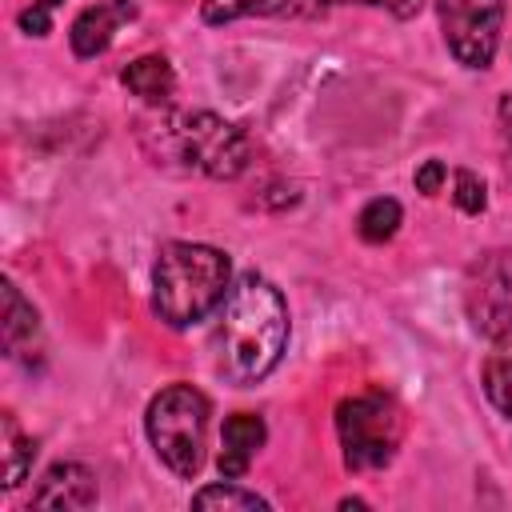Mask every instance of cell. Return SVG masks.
Listing matches in <instances>:
<instances>
[{
  "label": "cell",
  "instance_id": "277c9868",
  "mask_svg": "<svg viewBox=\"0 0 512 512\" xmlns=\"http://www.w3.org/2000/svg\"><path fill=\"white\" fill-rule=\"evenodd\" d=\"M164 148L172 160H184L188 168L212 176V180H236L248 160L252 144L244 128L212 116V112H180L164 124Z\"/></svg>",
  "mask_w": 512,
  "mask_h": 512
},
{
  "label": "cell",
  "instance_id": "52a82bcc",
  "mask_svg": "<svg viewBox=\"0 0 512 512\" xmlns=\"http://www.w3.org/2000/svg\"><path fill=\"white\" fill-rule=\"evenodd\" d=\"M448 52L464 68H488L500 44L504 0H436Z\"/></svg>",
  "mask_w": 512,
  "mask_h": 512
},
{
  "label": "cell",
  "instance_id": "8fae6325",
  "mask_svg": "<svg viewBox=\"0 0 512 512\" xmlns=\"http://www.w3.org/2000/svg\"><path fill=\"white\" fill-rule=\"evenodd\" d=\"M324 0H204V24H232L244 16H320Z\"/></svg>",
  "mask_w": 512,
  "mask_h": 512
},
{
  "label": "cell",
  "instance_id": "6da1fadb",
  "mask_svg": "<svg viewBox=\"0 0 512 512\" xmlns=\"http://www.w3.org/2000/svg\"><path fill=\"white\" fill-rule=\"evenodd\" d=\"M212 348H216V372L228 384L248 388L256 380H264L288 348L284 296L256 272L240 276L220 304Z\"/></svg>",
  "mask_w": 512,
  "mask_h": 512
},
{
  "label": "cell",
  "instance_id": "8992f818",
  "mask_svg": "<svg viewBox=\"0 0 512 512\" xmlns=\"http://www.w3.org/2000/svg\"><path fill=\"white\" fill-rule=\"evenodd\" d=\"M472 328L496 348H512V248L484 252L464 280Z\"/></svg>",
  "mask_w": 512,
  "mask_h": 512
},
{
  "label": "cell",
  "instance_id": "2e32d148",
  "mask_svg": "<svg viewBox=\"0 0 512 512\" xmlns=\"http://www.w3.org/2000/svg\"><path fill=\"white\" fill-rule=\"evenodd\" d=\"M484 396L500 416L512 420V348H500L484 360Z\"/></svg>",
  "mask_w": 512,
  "mask_h": 512
},
{
  "label": "cell",
  "instance_id": "d6986e66",
  "mask_svg": "<svg viewBox=\"0 0 512 512\" xmlns=\"http://www.w3.org/2000/svg\"><path fill=\"white\" fill-rule=\"evenodd\" d=\"M60 0H32V8H24L20 12V28L28 32V36H48L52 32V8H56Z\"/></svg>",
  "mask_w": 512,
  "mask_h": 512
},
{
  "label": "cell",
  "instance_id": "e0dca14e",
  "mask_svg": "<svg viewBox=\"0 0 512 512\" xmlns=\"http://www.w3.org/2000/svg\"><path fill=\"white\" fill-rule=\"evenodd\" d=\"M192 508H240V512H252V508H268L264 496L248 492V488H236V484H208L192 496Z\"/></svg>",
  "mask_w": 512,
  "mask_h": 512
},
{
  "label": "cell",
  "instance_id": "44dd1931",
  "mask_svg": "<svg viewBox=\"0 0 512 512\" xmlns=\"http://www.w3.org/2000/svg\"><path fill=\"white\" fill-rule=\"evenodd\" d=\"M324 4H368V8H384V12H392L396 20H408V16L420 12L424 0H324Z\"/></svg>",
  "mask_w": 512,
  "mask_h": 512
},
{
  "label": "cell",
  "instance_id": "5b68a950",
  "mask_svg": "<svg viewBox=\"0 0 512 512\" xmlns=\"http://www.w3.org/2000/svg\"><path fill=\"white\" fill-rule=\"evenodd\" d=\"M336 436L344 448V464L352 472H372L392 464L400 436H404V416L400 404L388 392H360L340 400L336 408Z\"/></svg>",
  "mask_w": 512,
  "mask_h": 512
},
{
  "label": "cell",
  "instance_id": "ffe728a7",
  "mask_svg": "<svg viewBox=\"0 0 512 512\" xmlns=\"http://www.w3.org/2000/svg\"><path fill=\"white\" fill-rule=\"evenodd\" d=\"M444 176H448L444 160H424V164L416 168V192L436 196V192H440V184H444Z\"/></svg>",
  "mask_w": 512,
  "mask_h": 512
},
{
  "label": "cell",
  "instance_id": "ba28073f",
  "mask_svg": "<svg viewBox=\"0 0 512 512\" xmlns=\"http://www.w3.org/2000/svg\"><path fill=\"white\" fill-rule=\"evenodd\" d=\"M132 16H136V4H132V0H100V4L84 8V12L72 20V28H68L72 52H76L80 60H92V56L108 52L112 36H116Z\"/></svg>",
  "mask_w": 512,
  "mask_h": 512
},
{
  "label": "cell",
  "instance_id": "7c38bea8",
  "mask_svg": "<svg viewBox=\"0 0 512 512\" xmlns=\"http://www.w3.org/2000/svg\"><path fill=\"white\" fill-rule=\"evenodd\" d=\"M120 80H124V88L132 96H140L148 104H164L172 96V88H176V72H172V64L164 56H136L120 72Z\"/></svg>",
  "mask_w": 512,
  "mask_h": 512
},
{
  "label": "cell",
  "instance_id": "30bf717a",
  "mask_svg": "<svg viewBox=\"0 0 512 512\" xmlns=\"http://www.w3.org/2000/svg\"><path fill=\"white\" fill-rule=\"evenodd\" d=\"M264 420L256 412H232L224 420V432H220V456H216V468L224 480H240L248 472V464L256 460V452L264 448Z\"/></svg>",
  "mask_w": 512,
  "mask_h": 512
},
{
  "label": "cell",
  "instance_id": "3957f363",
  "mask_svg": "<svg viewBox=\"0 0 512 512\" xmlns=\"http://www.w3.org/2000/svg\"><path fill=\"white\" fill-rule=\"evenodd\" d=\"M148 440L156 456L184 480H192L204 468V444H208V396L192 384H168L152 396L144 416Z\"/></svg>",
  "mask_w": 512,
  "mask_h": 512
},
{
  "label": "cell",
  "instance_id": "9c48e42d",
  "mask_svg": "<svg viewBox=\"0 0 512 512\" xmlns=\"http://www.w3.org/2000/svg\"><path fill=\"white\" fill-rule=\"evenodd\" d=\"M36 508H60V512H76V508H92L96 504V476L92 468L76 464V460H60L44 472V480L32 492Z\"/></svg>",
  "mask_w": 512,
  "mask_h": 512
},
{
  "label": "cell",
  "instance_id": "5bb4252c",
  "mask_svg": "<svg viewBox=\"0 0 512 512\" xmlns=\"http://www.w3.org/2000/svg\"><path fill=\"white\" fill-rule=\"evenodd\" d=\"M400 220H404L400 204H396L392 196H376V200H368V204L360 208V216H356V232H360V240H368V244H384V240L396 236Z\"/></svg>",
  "mask_w": 512,
  "mask_h": 512
},
{
  "label": "cell",
  "instance_id": "7a4b0ae2",
  "mask_svg": "<svg viewBox=\"0 0 512 512\" xmlns=\"http://www.w3.org/2000/svg\"><path fill=\"white\" fill-rule=\"evenodd\" d=\"M232 264L212 244L172 240L160 248L152 268V308L168 328H192L224 304Z\"/></svg>",
  "mask_w": 512,
  "mask_h": 512
},
{
  "label": "cell",
  "instance_id": "9a60e30c",
  "mask_svg": "<svg viewBox=\"0 0 512 512\" xmlns=\"http://www.w3.org/2000/svg\"><path fill=\"white\" fill-rule=\"evenodd\" d=\"M32 456H36V444L32 436H24L16 428V416L4 412V488H20L28 468H32Z\"/></svg>",
  "mask_w": 512,
  "mask_h": 512
},
{
  "label": "cell",
  "instance_id": "4fadbf2b",
  "mask_svg": "<svg viewBox=\"0 0 512 512\" xmlns=\"http://www.w3.org/2000/svg\"><path fill=\"white\" fill-rule=\"evenodd\" d=\"M36 332H40L36 308L20 296L16 284H4V352H8V356H20V348L32 344Z\"/></svg>",
  "mask_w": 512,
  "mask_h": 512
},
{
  "label": "cell",
  "instance_id": "ac0fdd59",
  "mask_svg": "<svg viewBox=\"0 0 512 512\" xmlns=\"http://www.w3.org/2000/svg\"><path fill=\"white\" fill-rule=\"evenodd\" d=\"M452 200H456V208H460V212H468V216H480V212H484V204H488L484 180H480L476 172L460 168V172H456V192H452Z\"/></svg>",
  "mask_w": 512,
  "mask_h": 512
},
{
  "label": "cell",
  "instance_id": "7402d4cb",
  "mask_svg": "<svg viewBox=\"0 0 512 512\" xmlns=\"http://www.w3.org/2000/svg\"><path fill=\"white\" fill-rule=\"evenodd\" d=\"M500 152H504V172L512 176V96H500Z\"/></svg>",
  "mask_w": 512,
  "mask_h": 512
}]
</instances>
